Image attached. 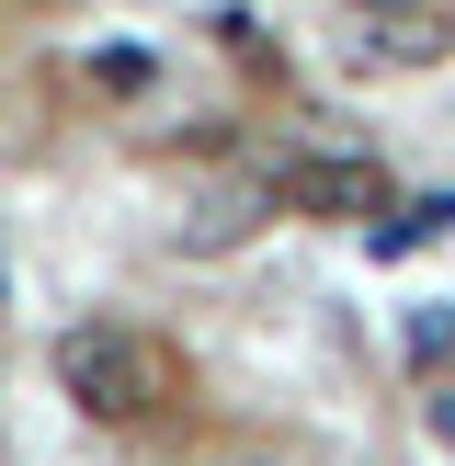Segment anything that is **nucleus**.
<instances>
[{
  "label": "nucleus",
  "instance_id": "f03ea898",
  "mask_svg": "<svg viewBox=\"0 0 455 466\" xmlns=\"http://www.w3.org/2000/svg\"><path fill=\"white\" fill-rule=\"evenodd\" d=\"M285 205H296V217H341V228H353V217L387 205V171H376V159H285Z\"/></svg>",
  "mask_w": 455,
  "mask_h": 466
},
{
  "label": "nucleus",
  "instance_id": "f257e3e1",
  "mask_svg": "<svg viewBox=\"0 0 455 466\" xmlns=\"http://www.w3.org/2000/svg\"><path fill=\"white\" fill-rule=\"evenodd\" d=\"M57 387L91 421H148V410L171 399V353H159L148 330H126V319H80V330L57 341Z\"/></svg>",
  "mask_w": 455,
  "mask_h": 466
}]
</instances>
